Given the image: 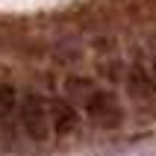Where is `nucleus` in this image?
I'll list each match as a JSON object with an SVG mask.
<instances>
[{"label": "nucleus", "mask_w": 156, "mask_h": 156, "mask_svg": "<svg viewBox=\"0 0 156 156\" xmlns=\"http://www.w3.org/2000/svg\"><path fill=\"white\" fill-rule=\"evenodd\" d=\"M50 124H53V130L59 133V136H68V133L77 130V109L71 103H65V100H50Z\"/></svg>", "instance_id": "7ed1b4c3"}, {"label": "nucleus", "mask_w": 156, "mask_h": 156, "mask_svg": "<svg viewBox=\"0 0 156 156\" xmlns=\"http://www.w3.org/2000/svg\"><path fill=\"white\" fill-rule=\"evenodd\" d=\"M12 112H15V88L0 86V121H9Z\"/></svg>", "instance_id": "20e7f679"}, {"label": "nucleus", "mask_w": 156, "mask_h": 156, "mask_svg": "<svg viewBox=\"0 0 156 156\" xmlns=\"http://www.w3.org/2000/svg\"><path fill=\"white\" fill-rule=\"evenodd\" d=\"M133 88H136V91H139V88H141L144 94H147V91H150V83H147V80H144V77H141L139 71H133Z\"/></svg>", "instance_id": "39448f33"}, {"label": "nucleus", "mask_w": 156, "mask_h": 156, "mask_svg": "<svg viewBox=\"0 0 156 156\" xmlns=\"http://www.w3.org/2000/svg\"><path fill=\"white\" fill-rule=\"evenodd\" d=\"M21 124H24V133L33 141H47V133H50V118H47V106L38 94L27 91L24 100H21Z\"/></svg>", "instance_id": "f257e3e1"}, {"label": "nucleus", "mask_w": 156, "mask_h": 156, "mask_svg": "<svg viewBox=\"0 0 156 156\" xmlns=\"http://www.w3.org/2000/svg\"><path fill=\"white\" fill-rule=\"evenodd\" d=\"M88 115L100 127H118L121 124V106L106 91H91L88 94Z\"/></svg>", "instance_id": "f03ea898"}, {"label": "nucleus", "mask_w": 156, "mask_h": 156, "mask_svg": "<svg viewBox=\"0 0 156 156\" xmlns=\"http://www.w3.org/2000/svg\"><path fill=\"white\" fill-rule=\"evenodd\" d=\"M153 80H156V62H153Z\"/></svg>", "instance_id": "423d86ee"}]
</instances>
